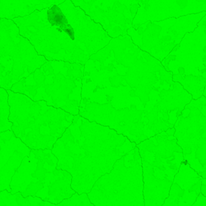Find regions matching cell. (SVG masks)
Returning a JSON list of instances; mask_svg holds the SVG:
<instances>
[{"label":"cell","mask_w":206,"mask_h":206,"mask_svg":"<svg viewBox=\"0 0 206 206\" xmlns=\"http://www.w3.org/2000/svg\"><path fill=\"white\" fill-rule=\"evenodd\" d=\"M82 15L70 0H65L12 20L39 55L47 61L74 63L83 61Z\"/></svg>","instance_id":"6da1fadb"},{"label":"cell","mask_w":206,"mask_h":206,"mask_svg":"<svg viewBox=\"0 0 206 206\" xmlns=\"http://www.w3.org/2000/svg\"><path fill=\"white\" fill-rule=\"evenodd\" d=\"M80 137L73 166L72 188L88 193L95 181L109 173L115 163L136 146V143L115 130L79 116Z\"/></svg>","instance_id":"7a4b0ae2"},{"label":"cell","mask_w":206,"mask_h":206,"mask_svg":"<svg viewBox=\"0 0 206 206\" xmlns=\"http://www.w3.org/2000/svg\"><path fill=\"white\" fill-rule=\"evenodd\" d=\"M174 127L136 144L142 160L144 206H162L184 160Z\"/></svg>","instance_id":"3957f363"},{"label":"cell","mask_w":206,"mask_h":206,"mask_svg":"<svg viewBox=\"0 0 206 206\" xmlns=\"http://www.w3.org/2000/svg\"><path fill=\"white\" fill-rule=\"evenodd\" d=\"M87 194L95 206H144L138 147L117 160L111 171L101 176Z\"/></svg>","instance_id":"277c9868"},{"label":"cell","mask_w":206,"mask_h":206,"mask_svg":"<svg viewBox=\"0 0 206 206\" xmlns=\"http://www.w3.org/2000/svg\"><path fill=\"white\" fill-rule=\"evenodd\" d=\"M47 61L20 34L12 19H0V82L28 76Z\"/></svg>","instance_id":"5b68a950"},{"label":"cell","mask_w":206,"mask_h":206,"mask_svg":"<svg viewBox=\"0 0 206 206\" xmlns=\"http://www.w3.org/2000/svg\"><path fill=\"white\" fill-rule=\"evenodd\" d=\"M188 114L181 112L174 127L175 137L186 161L203 178H206V98L192 99L185 106Z\"/></svg>","instance_id":"8992f818"},{"label":"cell","mask_w":206,"mask_h":206,"mask_svg":"<svg viewBox=\"0 0 206 206\" xmlns=\"http://www.w3.org/2000/svg\"><path fill=\"white\" fill-rule=\"evenodd\" d=\"M203 179L183 160L175 175L168 197L162 206H192L201 193Z\"/></svg>","instance_id":"52a82bcc"},{"label":"cell","mask_w":206,"mask_h":206,"mask_svg":"<svg viewBox=\"0 0 206 206\" xmlns=\"http://www.w3.org/2000/svg\"><path fill=\"white\" fill-rule=\"evenodd\" d=\"M65 0H0V18L13 19L30 15Z\"/></svg>","instance_id":"ba28073f"},{"label":"cell","mask_w":206,"mask_h":206,"mask_svg":"<svg viewBox=\"0 0 206 206\" xmlns=\"http://www.w3.org/2000/svg\"><path fill=\"white\" fill-rule=\"evenodd\" d=\"M65 204L70 206H95L91 203L87 193L79 194L77 192L73 194V196L67 201Z\"/></svg>","instance_id":"9c48e42d"},{"label":"cell","mask_w":206,"mask_h":206,"mask_svg":"<svg viewBox=\"0 0 206 206\" xmlns=\"http://www.w3.org/2000/svg\"><path fill=\"white\" fill-rule=\"evenodd\" d=\"M192 206H206V196L200 193Z\"/></svg>","instance_id":"30bf717a"},{"label":"cell","mask_w":206,"mask_h":206,"mask_svg":"<svg viewBox=\"0 0 206 206\" xmlns=\"http://www.w3.org/2000/svg\"><path fill=\"white\" fill-rule=\"evenodd\" d=\"M0 19H1V18H0Z\"/></svg>","instance_id":"8fae6325"}]
</instances>
